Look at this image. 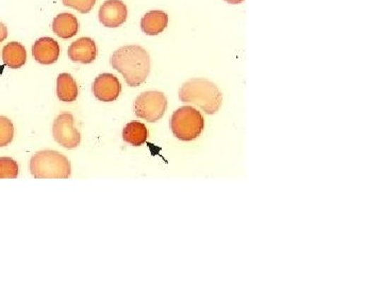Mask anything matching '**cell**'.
Returning a JSON list of instances; mask_svg holds the SVG:
<instances>
[{"label":"cell","mask_w":383,"mask_h":287,"mask_svg":"<svg viewBox=\"0 0 383 287\" xmlns=\"http://www.w3.org/2000/svg\"><path fill=\"white\" fill-rule=\"evenodd\" d=\"M183 104H194L207 114H216L223 104V94L218 85L205 78L189 79L179 90Z\"/></svg>","instance_id":"2"},{"label":"cell","mask_w":383,"mask_h":287,"mask_svg":"<svg viewBox=\"0 0 383 287\" xmlns=\"http://www.w3.org/2000/svg\"><path fill=\"white\" fill-rule=\"evenodd\" d=\"M8 37V29L4 23L0 22V43H3Z\"/></svg>","instance_id":"19"},{"label":"cell","mask_w":383,"mask_h":287,"mask_svg":"<svg viewBox=\"0 0 383 287\" xmlns=\"http://www.w3.org/2000/svg\"><path fill=\"white\" fill-rule=\"evenodd\" d=\"M33 56L40 64H54L60 56V46L52 37H41L33 45Z\"/></svg>","instance_id":"10"},{"label":"cell","mask_w":383,"mask_h":287,"mask_svg":"<svg viewBox=\"0 0 383 287\" xmlns=\"http://www.w3.org/2000/svg\"><path fill=\"white\" fill-rule=\"evenodd\" d=\"M14 127L11 119L0 116V147H6L13 140Z\"/></svg>","instance_id":"16"},{"label":"cell","mask_w":383,"mask_h":287,"mask_svg":"<svg viewBox=\"0 0 383 287\" xmlns=\"http://www.w3.org/2000/svg\"><path fill=\"white\" fill-rule=\"evenodd\" d=\"M98 18L102 26L117 28L127 20V6L122 0H107L100 7Z\"/></svg>","instance_id":"7"},{"label":"cell","mask_w":383,"mask_h":287,"mask_svg":"<svg viewBox=\"0 0 383 287\" xmlns=\"http://www.w3.org/2000/svg\"><path fill=\"white\" fill-rule=\"evenodd\" d=\"M167 109V99L161 92H144L136 97L134 102V112L139 118L148 123L160 121Z\"/></svg>","instance_id":"5"},{"label":"cell","mask_w":383,"mask_h":287,"mask_svg":"<svg viewBox=\"0 0 383 287\" xmlns=\"http://www.w3.org/2000/svg\"><path fill=\"white\" fill-rule=\"evenodd\" d=\"M18 176V163L7 157L0 158V179H16Z\"/></svg>","instance_id":"17"},{"label":"cell","mask_w":383,"mask_h":287,"mask_svg":"<svg viewBox=\"0 0 383 287\" xmlns=\"http://www.w3.org/2000/svg\"><path fill=\"white\" fill-rule=\"evenodd\" d=\"M30 171L35 179H69L71 162L60 152L42 150L31 158Z\"/></svg>","instance_id":"3"},{"label":"cell","mask_w":383,"mask_h":287,"mask_svg":"<svg viewBox=\"0 0 383 287\" xmlns=\"http://www.w3.org/2000/svg\"><path fill=\"white\" fill-rule=\"evenodd\" d=\"M168 25V16L163 11L155 10L143 16L141 28L147 35H158L165 30Z\"/></svg>","instance_id":"11"},{"label":"cell","mask_w":383,"mask_h":287,"mask_svg":"<svg viewBox=\"0 0 383 287\" xmlns=\"http://www.w3.org/2000/svg\"><path fill=\"white\" fill-rule=\"evenodd\" d=\"M98 56V47L94 39L90 37H81L73 42L69 47V58L73 62L90 64Z\"/></svg>","instance_id":"9"},{"label":"cell","mask_w":383,"mask_h":287,"mask_svg":"<svg viewBox=\"0 0 383 287\" xmlns=\"http://www.w3.org/2000/svg\"><path fill=\"white\" fill-rule=\"evenodd\" d=\"M92 91L95 97L100 102H112L119 98L122 85L114 75L102 74L93 83Z\"/></svg>","instance_id":"8"},{"label":"cell","mask_w":383,"mask_h":287,"mask_svg":"<svg viewBox=\"0 0 383 287\" xmlns=\"http://www.w3.org/2000/svg\"><path fill=\"white\" fill-rule=\"evenodd\" d=\"M98 0H62L63 5L71 9L77 10L82 14L88 13L92 11L95 4Z\"/></svg>","instance_id":"18"},{"label":"cell","mask_w":383,"mask_h":287,"mask_svg":"<svg viewBox=\"0 0 383 287\" xmlns=\"http://www.w3.org/2000/svg\"><path fill=\"white\" fill-rule=\"evenodd\" d=\"M79 30L77 18L71 13H61L52 22V31L61 39H71Z\"/></svg>","instance_id":"12"},{"label":"cell","mask_w":383,"mask_h":287,"mask_svg":"<svg viewBox=\"0 0 383 287\" xmlns=\"http://www.w3.org/2000/svg\"><path fill=\"white\" fill-rule=\"evenodd\" d=\"M3 60L10 68H20L26 64V48L18 42L7 44L3 49Z\"/></svg>","instance_id":"13"},{"label":"cell","mask_w":383,"mask_h":287,"mask_svg":"<svg viewBox=\"0 0 383 287\" xmlns=\"http://www.w3.org/2000/svg\"><path fill=\"white\" fill-rule=\"evenodd\" d=\"M205 128L203 115L193 106H182L175 111L170 119V129L178 140L191 142L196 140Z\"/></svg>","instance_id":"4"},{"label":"cell","mask_w":383,"mask_h":287,"mask_svg":"<svg viewBox=\"0 0 383 287\" xmlns=\"http://www.w3.org/2000/svg\"><path fill=\"white\" fill-rule=\"evenodd\" d=\"M111 65L123 75L129 87H140L151 73V56L141 46H123L113 52Z\"/></svg>","instance_id":"1"},{"label":"cell","mask_w":383,"mask_h":287,"mask_svg":"<svg viewBox=\"0 0 383 287\" xmlns=\"http://www.w3.org/2000/svg\"><path fill=\"white\" fill-rule=\"evenodd\" d=\"M52 135L58 144L67 149H73L80 145L81 135L73 127V116L71 113H62L54 121Z\"/></svg>","instance_id":"6"},{"label":"cell","mask_w":383,"mask_h":287,"mask_svg":"<svg viewBox=\"0 0 383 287\" xmlns=\"http://www.w3.org/2000/svg\"><path fill=\"white\" fill-rule=\"evenodd\" d=\"M57 96L63 102H73L78 97V85L69 74H60L57 79Z\"/></svg>","instance_id":"14"},{"label":"cell","mask_w":383,"mask_h":287,"mask_svg":"<svg viewBox=\"0 0 383 287\" xmlns=\"http://www.w3.org/2000/svg\"><path fill=\"white\" fill-rule=\"evenodd\" d=\"M225 1L231 4V5H239V4L243 3L244 0H225Z\"/></svg>","instance_id":"20"},{"label":"cell","mask_w":383,"mask_h":287,"mask_svg":"<svg viewBox=\"0 0 383 287\" xmlns=\"http://www.w3.org/2000/svg\"><path fill=\"white\" fill-rule=\"evenodd\" d=\"M147 138H148V130L146 126L140 121H131L124 128V140L130 145L136 146V147L144 145Z\"/></svg>","instance_id":"15"}]
</instances>
